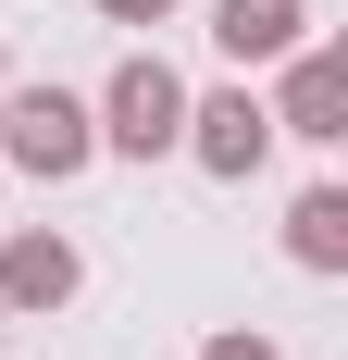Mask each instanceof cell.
Segmentation results:
<instances>
[{
    "mask_svg": "<svg viewBox=\"0 0 348 360\" xmlns=\"http://www.w3.org/2000/svg\"><path fill=\"white\" fill-rule=\"evenodd\" d=\"M187 137V75L162 63V50H125L100 87V149H125V162H162V149Z\"/></svg>",
    "mask_w": 348,
    "mask_h": 360,
    "instance_id": "2",
    "label": "cell"
},
{
    "mask_svg": "<svg viewBox=\"0 0 348 360\" xmlns=\"http://www.w3.org/2000/svg\"><path fill=\"white\" fill-rule=\"evenodd\" d=\"M75 286H87V261H75V236H50V224L0 249V298H13V311H63Z\"/></svg>",
    "mask_w": 348,
    "mask_h": 360,
    "instance_id": "6",
    "label": "cell"
},
{
    "mask_svg": "<svg viewBox=\"0 0 348 360\" xmlns=\"http://www.w3.org/2000/svg\"><path fill=\"white\" fill-rule=\"evenodd\" d=\"M100 13H112V25H162L174 0H100Z\"/></svg>",
    "mask_w": 348,
    "mask_h": 360,
    "instance_id": "9",
    "label": "cell"
},
{
    "mask_svg": "<svg viewBox=\"0 0 348 360\" xmlns=\"http://www.w3.org/2000/svg\"><path fill=\"white\" fill-rule=\"evenodd\" d=\"M0 149H13L37 186H63V174L100 162V112L75 100V87H50V75H37V87H0Z\"/></svg>",
    "mask_w": 348,
    "mask_h": 360,
    "instance_id": "1",
    "label": "cell"
},
{
    "mask_svg": "<svg viewBox=\"0 0 348 360\" xmlns=\"http://www.w3.org/2000/svg\"><path fill=\"white\" fill-rule=\"evenodd\" d=\"M286 261H299V274H348V186H311V199L286 212Z\"/></svg>",
    "mask_w": 348,
    "mask_h": 360,
    "instance_id": "7",
    "label": "cell"
},
{
    "mask_svg": "<svg viewBox=\"0 0 348 360\" xmlns=\"http://www.w3.org/2000/svg\"><path fill=\"white\" fill-rule=\"evenodd\" d=\"M174 149H199V174H261V149H274V112L249 100V87H211V100H187V137Z\"/></svg>",
    "mask_w": 348,
    "mask_h": 360,
    "instance_id": "3",
    "label": "cell"
},
{
    "mask_svg": "<svg viewBox=\"0 0 348 360\" xmlns=\"http://www.w3.org/2000/svg\"><path fill=\"white\" fill-rule=\"evenodd\" d=\"M311 37V0H211V50L224 63H286Z\"/></svg>",
    "mask_w": 348,
    "mask_h": 360,
    "instance_id": "5",
    "label": "cell"
},
{
    "mask_svg": "<svg viewBox=\"0 0 348 360\" xmlns=\"http://www.w3.org/2000/svg\"><path fill=\"white\" fill-rule=\"evenodd\" d=\"M199 360H286V348H274V335H211Z\"/></svg>",
    "mask_w": 348,
    "mask_h": 360,
    "instance_id": "8",
    "label": "cell"
},
{
    "mask_svg": "<svg viewBox=\"0 0 348 360\" xmlns=\"http://www.w3.org/2000/svg\"><path fill=\"white\" fill-rule=\"evenodd\" d=\"M274 137H348V50H286V100H274Z\"/></svg>",
    "mask_w": 348,
    "mask_h": 360,
    "instance_id": "4",
    "label": "cell"
}]
</instances>
